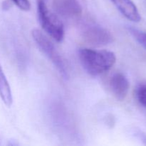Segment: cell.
<instances>
[{"mask_svg":"<svg viewBox=\"0 0 146 146\" xmlns=\"http://www.w3.org/2000/svg\"><path fill=\"white\" fill-rule=\"evenodd\" d=\"M78 56L84 70L92 76L107 72L116 61L115 54L107 50L81 48L78 52Z\"/></svg>","mask_w":146,"mask_h":146,"instance_id":"cell-1","label":"cell"},{"mask_svg":"<svg viewBox=\"0 0 146 146\" xmlns=\"http://www.w3.org/2000/svg\"><path fill=\"white\" fill-rule=\"evenodd\" d=\"M37 13L40 24L45 32L57 42H61L65 35L64 25L58 17L49 11L45 0L37 1Z\"/></svg>","mask_w":146,"mask_h":146,"instance_id":"cell-2","label":"cell"},{"mask_svg":"<svg viewBox=\"0 0 146 146\" xmlns=\"http://www.w3.org/2000/svg\"><path fill=\"white\" fill-rule=\"evenodd\" d=\"M33 39L36 43L37 46L41 51L48 57V59L53 63L60 74L65 78L68 77L66 65L62 57L52 42L38 29H34L31 32Z\"/></svg>","mask_w":146,"mask_h":146,"instance_id":"cell-3","label":"cell"},{"mask_svg":"<svg viewBox=\"0 0 146 146\" xmlns=\"http://www.w3.org/2000/svg\"><path fill=\"white\" fill-rule=\"evenodd\" d=\"M82 36L84 41L92 46H106L113 41L111 32L99 26H88L83 31Z\"/></svg>","mask_w":146,"mask_h":146,"instance_id":"cell-4","label":"cell"},{"mask_svg":"<svg viewBox=\"0 0 146 146\" xmlns=\"http://www.w3.org/2000/svg\"><path fill=\"white\" fill-rule=\"evenodd\" d=\"M52 7L56 14L66 18L78 17L83 12L78 0H53Z\"/></svg>","mask_w":146,"mask_h":146,"instance_id":"cell-5","label":"cell"},{"mask_svg":"<svg viewBox=\"0 0 146 146\" xmlns=\"http://www.w3.org/2000/svg\"><path fill=\"white\" fill-rule=\"evenodd\" d=\"M109 86L113 95L119 101H123L128 94L130 84L128 78L122 73H115L111 77Z\"/></svg>","mask_w":146,"mask_h":146,"instance_id":"cell-6","label":"cell"},{"mask_svg":"<svg viewBox=\"0 0 146 146\" xmlns=\"http://www.w3.org/2000/svg\"><path fill=\"white\" fill-rule=\"evenodd\" d=\"M118 11L128 20L133 22H139L141 14L138 8L132 0H111Z\"/></svg>","mask_w":146,"mask_h":146,"instance_id":"cell-7","label":"cell"},{"mask_svg":"<svg viewBox=\"0 0 146 146\" xmlns=\"http://www.w3.org/2000/svg\"><path fill=\"white\" fill-rule=\"evenodd\" d=\"M0 97L7 107H11L13 103L12 93L4 71L0 64Z\"/></svg>","mask_w":146,"mask_h":146,"instance_id":"cell-8","label":"cell"},{"mask_svg":"<svg viewBox=\"0 0 146 146\" xmlns=\"http://www.w3.org/2000/svg\"><path fill=\"white\" fill-rule=\"evenodd\" d=\"M135 97L139 104L146 108V82L141 83L137 86Z\"/></svg>","mask_w":146,"mask_h":146,"instance_id":"cell-9","label":"cell"},{"mask_svg":"<svg viewBox=\"0 0 146 146\" xmlns=\"http://www.w3.org/2000/svg\"><path fill=\"white\" fill-rule=\"evenodd\" d=\"M128 31L134 38L146 49V32L132 27L128 28Z\"/></svg>","mask_w":146,"mask_h":146,"instance_id":"cell-10","label":"cell"},{"mask_svg":"<svg viewBox=\"0 0 146 146\" xmlns=\"http://www.w3.org/2000/svg\"><path fill=\"white\" fill-rule=\"evenodd\" d=\"M11 1L22 11H27L31 9V4L29 0H11Z\"/></svg>","mask_w":146,"mask_h":146,"instance_id":"cell-11","label":"cell"},{"mask_svg":"<svg viewBox=\"0 0 146 146\" xmlns=\"http://www.w3.org/2000/svg\"><path fill=\"white\" fill-rule=\"evenodd\" d=\"M10 7H11V4H10V3L8 1H5L3 3V8L4 9H9Z\"/></svg>","mask_w":146,"mask_h":146,"instance_id":"cell-12","label":"cell"}]
</instances>
